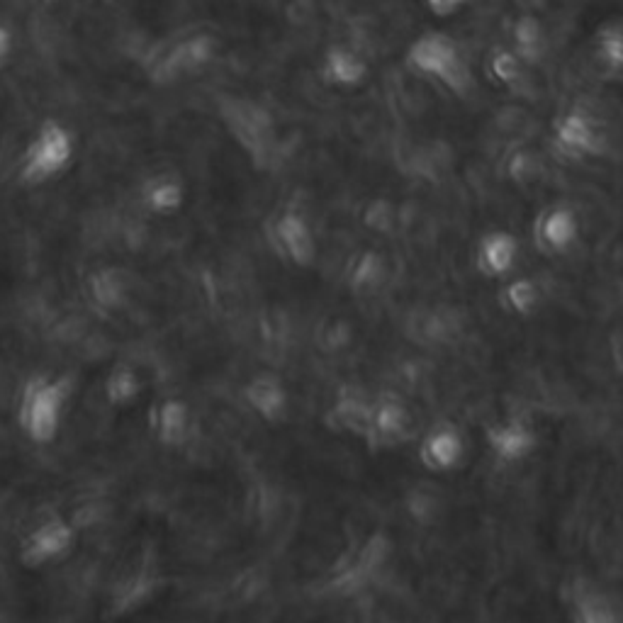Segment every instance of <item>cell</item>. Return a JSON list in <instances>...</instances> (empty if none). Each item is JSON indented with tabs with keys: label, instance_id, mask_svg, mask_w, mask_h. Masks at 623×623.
I'll return each mask as SVG.
<instances>
[{
	"label": "cell",
	"instance_id": "44dd1931",
	"mask_svg": "<svg viewBox=\"0 0 623 623\" xmlns=\"http://www.w3.org/2000/svg\"><path fill=\"white\" fill-rule=\"evenodd\" d=\"M137 390H139V385L132 373H117L115 378L110 380L112 402H129V397L137 395Z\"/></svg>",
	"mask_w": 623,
	"mask_h": 623
},
{
	"label": "cell",
	"instance_id": "cb8c5ba5",
	"mask_svg": "<svg viewBox=\"0 0 623 623\" xmlns=\"http://www.w3.org/2000/svg\"><path fill=\"white\" fill-rule=\"evenodd\" d=\"M10 54V35L5 30H0V61L8 59Z\"/></svg>",
	"mask_w": 623,
	"mask_h": 623
},
{
	"label": "cell",
	"instance_id": "7a4b0ae2",
	"mask_svg": "<svg viewBox=\"0 0 623 623\" xmlns=\"http://www.w3.org/2000/svg\"><path fill=\"white\" fill-rule=\"evenodd\" d=\"M71 383L66 378L30 380L20 397L18 419L22 431L35 443H49L59 434L61 417L69 404Z\"/></svg>",
	"mask_w": 623,
	"mask_h": 623
},
{
	"label": "cell",
	"instance_id": "e0dca14e",
	"mask_svg": "<svg viewBox=\"0 0 623 623\" xmlns=\"http://www.w3.org/2000/svg\"><path fill=\"white\" fill-rule=\"evenodd\" d=\"M147 200H149L151 210L161 212V215H168V212L181 207V202H183L181 183L173 181V178H159V181L149 188Z\"/></svg>",
	"mask_w": 623,
	"mask_h": 623
},
{
	"label": "cell",
	"instance_id": "2e32d148",
	"mask_svg": "<svg viewBox=\"0 0 623 623\" xmlns=\"http://www.w3.org/2000/svg\"><path fill=\"white\" fill-rule=\"evenodd\" d=\"M575 623H619V621H616L614 611L609 609L606 599L582 589V594H577L575 602Z\"/></svg>",
	"mask_w": 623,
	"mask_h": 623
},
{
	"label": "cell",
	"instance_id": "8992f818",
	"mask_svg": "<svg viewBox=\"0 0 623 623\" xmlns=\"http://www.w3.org/2000/svg\"><path fill=\"white\" fill-rule=\"evenodd\" d=\"M273 244L285 258L295 266H310L314 261V237L312 229L300 212L288 210L275 217L273 222Z\"/></svg>",
	"mask_w": 623,
	"mask_h": 623
},
{
	"label": "cell",
	"instance_id": "ac0fdd59",
	"mask_svg": "<svg viewBox=\"0 0 623 623\" xmlns=\"http://www.w3.org/2000/svg\"><path fill=\"white\" fill-rule=\"evenodd\" d=\"M156 426H159L161 441H181L185 431V409L181 402H164L156 412Z\"/></svg>",
	"mask_w": 623,
	"mask_h": 623
},
{
	"label": "cell",
	"instance_id": "52a82bcc",
	"mask_svg": "<svg viewBox=\"0 0 623 623\" xmlns=\"http://www.w3.org/2000/svg\"><path fill=\"white\" fill-rule=\"evenodd\" d=\"M215 54V42L212 37L198 35L181 39L178 44H173L168 49L164 59L159 61V76L166 81H178V78L200 71L202 66H207Z\"/></svg>",
	"mask_w": 623,
	"mask_h": 623
},
{
	"label": "cell",
	"instance_id": "5b68a950",
	"mask_svg": "<svg viewBox=\"0 0 623 623\" xmlns=\"http://www.w3.org/2000/svg\"><path fill=\"white\" fill-rule=\"evenodd\" d=\"M71 543H74V531L64 519H59V516L44 519L22 541V563L30 565V568L52 563L71 548Z\"/></svg>",
	"mask_w": 623,
	"mask_h": 623
},
{
	"label": "cell",
	"instance_id": "7402d4cb",
	"mask_svg": "<svg viewBox=\"0 0 623 623\" xmlns=\"http://www.w3.org/2000/svg\"><path fill=\"white\" fill-rule=\"evenodd\" d=\"M95 300L100 305H117V300H120V285H115L112 273H103L95 280Z\"/></svg>",
	"mask_w": 623,
	"mask_h": 623
},
{
	"label": "cell",
	"instance_id": "277c9868",
	"mask_svg": "<svg viewBox=\"0 0 623 623\" xmlns=\"http://www.w3.org/2000/svg\"><path fill=\"white\" fill-rule=\"evenodd\" d=\"M222 120L232 137L246 149L251 161L263 164L271 159L273 149V120L261 105L244 98H232L222 103Z\"/></svg>",
	"mask_w": 623,
	"mask_h": 623
},
{
	"label": "cell",
	"instance_id": "d6986e66",
	"mask_svg": "<svg viewBox=\"0 0 623 623\" xmlns=\"http://www.w3.org/2000/svg\"><path fill=\"white\" fill-rule=\"evenodd\" d=\"M597 54L599 59L604 61V66H609L611 71H619L623 64V42H621V27L611 25L606 27L599 37L597 44Z\"/></svg>",
	"mask_w": 623,
	"mask_h": 623
},
{
	"label": "cell",
	"instance_id": "603a6c76",
	"mask_svg": "<svg viewBox=\"0 0 623 623\" xmlns=\"http://www.w3.org/2000/svg\"><path fill=\"white\" fill-rule=\"evenodd\" d=\"M424 3L434 15H439V18H448V15H456L458 10L468 3V0H424Z\"/></svg>",
	"mask_w": 623,
	"mask_h": 623
},
{
	"label": "cell",
	"instance_id": "9c48e42d",
	"mask_svg": "<svg viewBox=\"0 0 623 623\" xmlns=\"http://www.w3.org/2000/svg\"><path fill=\"white\" fill-rule=\"evenodd\" d=\"M536 237L543 251L560 254L577 239L575 212L568 207H550L536 224Z\"/></svg>",
	"mask_w": 623,
	"mask_h": 623
},
{
	"label": "cell",
	"instance_id": "ba28073f",
	"mask_svg": "<svg viewBox=\"0 0 623 623\" xmlns=\"http://www.w3.org/2000/svg\"><path fill=\"white\" fill-rule=\"evenodd\" d=\"M599 134L594 122L589 120L587 112L572 110L560 120L558 129H555V144L560 151L568 156H589L597 151Z\"/></svg>",
	"mask_w": 623,
	"mask_h": 623
},
{
	"label": "cell",
	"instance_id": "ffe728a7",
	"mask_svg": "<svg viewBox=\"0 0 623 623\" xmlns=\"http://www.w3.org/2000/svg\"><path fill=\"white\" fill-rule=\"evenodd\" d=\"M507 302L516 312H529L536 305V290L529 280H516L507 288Z\"/></svg>",
	"mask_w": 623,
	"mask_h": 623
},
{
	"label": "cell",
	"instance_id": "9a60e30c",
	"mask_svg": "<svg viewBox=\"0 0 623 623\" xmlns=\"http://www.w3.org/2000/svg\"><path fill=\"white\" fill-rule=\"evenodd\" d=\"M324 71H327V78L336 86H356L366 76V64L349 49H334L327 56Z\"/></svg>",
	"mask_w": 623,
	"mask_h": 623
},
{
	"label": "cell",
	"instance_id": "7c38bea8",
	"mask_svg": "<svg viewBox=\"0 0 623 623\" xmlns=\"http://www.w3.org/2000/svg\"><path fill=\"white\" fill-rule=\"evenodd\" d=\"M463 443L453 429H439L431 436H426L422 446L424 465L431 470H448L460 460Z\"/></svg>",
	"mask_w": 623,
	"mask_h": 623
},
{
	"label": "cell",
	"instance_id": "8fae6325",
	"mask_svg": "<svg viewBox=\"0 0 623 623\" xmlns=\"http://www.w3.org/2000/svg\"><path fill=\"white\" fill-rule=\"evenodd\" d=\"M514 258L516 239L509 232H492L482 239L477 261L487 275H504L514 266Z\"/></svg>",
	"mask_w": 623,
	"mask_h": 623
},
{
	"label": "cell",
	"instance_id": "3957f363",
	"mask_svg": "<svg viewBox=\"0 0 623 623\" xmlns=\"http://www.w3.org/2000/svg\"><path fill=\"white\" fill-rule=\"evenodd\" d=\"M407 64L419 76L431 78L453 93H463L470 83V69L460 54L458 44L446 32H424L412 42Z\"/></svg>",
	"mask_w": 623,
	"mask_h": 623
},
{
	"label": "cell",
	"instance_id": "5bb4252c",
	"mask_svg": "<svg viewBox=\"0 0 623 623\" xmlns=\"http://www.w3.org/2000/svg\"><path fill=\"white\" fill-rule=\"evenodd\" d=\"M246 400L268 422L278 419L285 409V392L275 378H256L246 390Z\"/></svg>",
	"mask_w": 623,
	"mask_h": 623
},
{
	"label": "cell",
	"instance_id": "30bf717a",
	"mask_svg": "<svg viewBox=\"0 0 623 623\" xmlns=\"http://www.w3.org/2000/svg\"><path fill=\"white\" fill-rule=\"evenodd\" d=\"M407 429V412L397 400H380L370 404L366 436L373 441H397Z\"/></svg>",
	"mask_w": 623,
	"mask_h": 623
},
{
	"label": "cell",
	"instance_id": "6da1fadb",
	"mask_svg": "<svg viewBox=\"0 0 623 623\" xmlns=\"http://www.w3.org/2000/svg\"><path fill=\"white\" fill-rule=\"evenodd\" d=\"M76 156V139L59 120L37 127L20 154V178L27 185H44L69 171Z\"/></svg>",
	"mask_w": 623,
	"mask_h": 623
},
{
	"label": "cell",
	"instance_id": "4fadbf2b",
	"mask_svg": "<svg viewBox=\"0 0 623 623\" xmlns=\"http://www.w3.org/2000/svg\"><path fill=\"white\" fill-rule=\"evenodd\" d=\"M490 443L502 460H521L531 453L533 434L524 424H502L490 431Z\"/></svg>",
	"mask_w": 623,
	"mask_h": 623
}]
</instances>
